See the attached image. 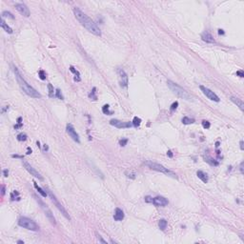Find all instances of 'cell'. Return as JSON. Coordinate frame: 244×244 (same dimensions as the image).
I'll use <instances>...</instances> for the list:
<instances>
[{"instance_id":"cell-22","label":"cell","mask_w":244,"mask_h":244,"mask_svg":"<svg viewBox=\"0 0 244 244\" xmlns=\"http://www.w3.org/2000/svg\"><path fill=\"white\" fill-rule=\"evenodd\" d=\"M48 90H49V97L51 98L55 97V90L53 89V86L51 83L48 84Z\"/></svg>"},{"instance_id":"cell-14","label":"cell","mask_w":244,"mask_h":244,"mask_svg":"<svg viewBox=\"0 0 244 244\" xmlns=\"http://www.w3.org/2000/svg\"><path fill=\"white\" fill-rule=\"evenodd\" d=\"M15 9L22 15H24L25 17H29L30 15H31V12H30L29 8L27 7L25 4H23V3H17V4H15Z\"/></svg>"},{"instance_id":"cell-18","label":"cell","mask_w":244,"mask_h":244,"mask_svg":"<svg viewBox=\"0 0 244 244\" xmlns=\"http://www.w3.org/2000/svg\"><path fill=\"white\" fill-rule=\"evenodd\" d=\"M231 100H232V102H234L241 111H243L244 104H243V101L241 100V99H239V98H237V97H235V96H232V97H231Z\"/></svg>"},{"instance_id":"cell-32","label":"cell","mask_w":244,"mask_h":244,"mask_svg":"<svg viewBox=\"0 0 244 244\" xmlns=\"http://www.w3.org/2000/svg\"><path fill=\"white\" fill-rule=\"evenodd\" d=\"M38 76H39V78L41 79V80H45L46 77H47V74H46V72L43 71V70H40L39 72H38Z\"/></svg>"},{"instance_id":"cell-1","label":"cell","mask_w":244,"mask_h":244,"mask_svg":"<svg viewBox=\"0 0 244 244\" xmlns=\"http://www.w3.org/2000/svg\"><path fill=\"white\" fill-rule=\"evenodd\" d=\"M73 14L75 15V18L80 22V24L85 28V29L96 36L101 35V31L99 27L93 22L87 15H85L79 8L74 7L73 8Z\"/></svg>"},{"instance_id":"cell-36","label":"cell","mask_w":244,"mask_h":244,"mask_svg":"<svg viewBox=\"0 0 244 244\" xmlns=\"http://www.w3.org/2000/svg\"><path fill=\"white\" fill-rule=\"evenodd\" d=\"M96 237H97V239L100 241L101 243H103V244H107V241L106 240H104L103 238H102V237H101L100 235H98V234H96Z\"/></svg>"},{"instance_id":"cell-33","label":"cell","mask_w":244,"mask_h":244,"mask_svg":"<svg viewBox=\"0 0 244 244\" xmlns=\"http://www.w3.org/2000/svg\"><path fill=\"white\" fill-rule=\"evenodd\" d=\"M202 126H203L204 129H209V128L211 127V124H210V122L207 121V120H203V121H202Z\"/></svg>"},{"instance_id":"cell-31","label":"cell","mask_w":244,"mask_h":244,"mask_svg":"<svg viewBox=\"0 0 244 244\" xmlns=\"http://www.w3.org/2000/svg\"><path fill=\"white\" fill-rule=\"evenodd\" d=\"M4 17H10L11 19H15V16L13 14H11L10 12H7V11H5V12H3L2 13V18H4Z\"/></svg>"},{"instance_id":"cell-40","label":"cell","mask_w":244,"mask_h":244,"mask_svg":"<svg viewBox=\"0 0 244 244\" xmlns=\"http://www.w3.org/2000/svg\"><path fill=\"white\" fill-rule=\"evenodd\" d=\"M12 157H14V158H23L24 157H23V156H19V155H13V156H12Z\"/></svg>"},{"instance_id":"cell-3","label":"cell","mask_w":244,"mask_h":244,"mask_svg":"<svg viewBox=\"0 0 244 244\" xmlns=\"http://www.w3.org/2000/svg\"><path fill=\"white\" fill-rule=\"evenodd\" d=\"M167 84H168V87L170 88V90L176 96H178L180 98H183L185 100H189V101L193 100V96L188 93L185 89H183L181 86H179L178 84L173 82L172 80H167Z\"/></svg>"},{"instance_id":"cell-35","label":"cell","mask_w":244,"mask_h":244,"mask_svg":"<svg viewBox=\"0 0 244 244\" xmlns=\"http://www.w3.org/2000/svg\"><path fill=\"white\" fill-rule=\"evenodd\" d=\"M178 106V102L177 101H175V102H174L172 105H171V111H174V110H176V108Z\"/></svg>"},{"instance_id":"cell-29","label":"cell","mask_w":244,"mask_h":244,"mask_svg":"<svg viewBox=\"0 0 244 244\" xmlns=\"http://www.w3.org/2000/svg\"><path fill=\"white\" fill-rule=\"evenodd\" d=\"M27 138H28V137H27V135H26V134H23V133H21V134L17 135V140H18V141H26V140H27Z\"/></svg>"},{"instance_id":"cell-39","label":"cell","mask_w":244,"mask_h":244,"mask_svg":"<svg viewBox=\"0 0 244 244\" xmlns=\"http://www.w3.org/2000/svg\"><path fill=\"white\" fill-rule=\"evenodd\" d=\"M3 174H4L5 177H8V175H9V170H8V169H5V170L3 171Z\"/></svg>"},{"instance_id":"cell-34","label":"cell","mask_w":244,"mask_h":244,"mask_svg":"<svg viewBox=\"0 0 244 244\" xmlns=\"http://www.w3.org/2000/svg\"><path fill=\"white\" fill-rule=\"evenodd\" d=\"M127 143H128V139H127V138H123V139H120V140H119V145H120L121 147L126 146V144Z\"/></svg>"},{"instance_id":"cell-7","label":"cell","mask_w":244,"mask_h":244,"mask_svg":"<svg viewBox=\"0 0 244 244\" xmlns=\"http://www.w3.org/2000/svg\"><path fill=\"white\" fill-rule=\"evenodd\" d=\"M35 197L36 198V201L39 203V205H40V207H41V209L43 210V212H44V214H45V215L47 216V218L50 220V222L52 224V225H55L56 224V221H55V218H54V216H53V214H52V212L51 211V209L49 208V206L45 203V202H43V201L41 200V198H39V197H36L35 195Z\"/></svg>"},{"instance_id":"cell-16","label":"cell","mask_w":244,"mask_h":244,"mask_svg":"<svg viewBox=\"0 0 244 244\" xmlns=\"http://www.w3.org/2000/svg\"><path fill=\"white\" fill-rule=\"evenodd\" d=\"M201 38H202L203 41H205V42H207V43H215L214 37L212 36L211 34H209L207 32H204V33L201 35Z\"/></svg>"},{"instance_id":"cell-15","label":"cell","mask_w":244,"mask_h":244,"mask_svg":"<svg viewBox=\"0 0 244 244\" xmlns=\"http://www.w3.org/2000/svg\"><path fill=\"white\" fill-rule=\"evenodd\" d=\"M114 219L116 221H121L124 219V212L120 208H116L114 215Z\"/></svg>"},{"instance_id":"cell-43","label":"cell","mask_w":244,"mask_h":244,"mask_svg":"<svg viewBox=\"0 0 244 244\" xmlns=\"http://www.w3.org/2000/svg\"><path fill=\"white\" fill-rule=\"evenodd\" d=\"M31 154H32V149L30 147H28L27 148V155H31Z\"/></svg>"},{"instance_id":"cell-30","label":"cell","mask_w":244,"mask_h":244,"mask_svg":"<svg viewBox=\"0 0 244 244\" xmlns=\"http://www.w3.org/2000/svg\"><path fill=\"white\" fill-rule=\"evenodd\" d=\"M55 97H57L58 99H60V100H63L64 99V96H63V94L61 93L60 89H55Z\"/></svg>"},{"instance_id":"cell-8","label":"cell","mask_w":244,"mask_h":244,"mask_svg":"<svg viewBox=\"0 0 244 244\" xmlns=\"http://www.w3.org/2000/svg\"><path fill=\"white\" fill-rule=\"evenodd\" d=\"M66 132L70 136V137H72V139L73 141H75L76 143H80V138H79L78 134L76 133L74 127L72 126L71 123L67 124V126H66Z\"/></svg>"},{"instance_id":"cell-45","label":"cell","mask_w":244,"mask_h":244,"mask_svg":"<svg viewBox=\"0 0 244 244\" xmlns=\"http://www.w3.org/2000/svg\"><path fill=\"white\" fill-rule=\"evenodd\" d=\"M48 150H49V147H48L47 144H45V145H44V151H48Z\"/></svg>"},{"instance_id":"cell-26","label":"cell","mask_w":244,"mask_h":244,"mask_svg":"<svg viewBox=\"0 0 244 244\" xmlns=\"http://www.w3.org/2000/svg\"><path fill=\"white\" fill-rule=\"evenodd\" d=\"M132 122H133V126H135L136 128H137V127H139V125L141 124V119H140L139 117H137V116H135Z\"/></svg>"},{"instance_id":"cell-5","label":"cell","mask_w":244,"mask_h":244,"mask_svg":"<svg viewBox=\"0 0 244 244\" xmlns=\"http://www.w3.org/2000/svg\"><path fill=\"white\" fill-rule=\"evenodd\" d=\"M45 190H46V192L48 193V195L50 196V198H51V200H52V202L54 204V206L56 207V208L59 210V212H61V214L62 215H64L65 217L68 219V220H71V217H70V215H69V214H68V212L66 211V209L63 207V205L58 201V199L56 198V196L54 195V194H52V192L51 191L50 189L48 188V187H45Z\"/></svg>"},{"instance_id":"cell-51","label":"cell","mask_w":244,"mask_h":244,"mask_svg":"<svg viewBox=\"0 0 244 244\" xmlns=\"http://www.w3.org/2000/svg\"><path fill=\"white\" fill-rule=\"evenodd\" d=\"M218 146H219V142H216L215 143V147H218Z\"/></svg>"},{"instance_id":"cell-46","label":"cell","mask_w":244,"mask_h":244,"mask_svg":"<svg viewBox=\"0 0 244 244\" xmlns=\"http://www.w3.org/2000/svg\"><path fill=\"white\" fill-rule=\"evenodd\" d=\"M240 149L241 150H243L244 148H243V141L242 140H240Z\"/></svg>"},{"instance_id":"cell-48","label":"cell","mask_w":244,"mask_h":244,"mask_svg":"<svg viewBox=\"0 0 244 244\" xmlns=\"http://www.w3.org/2000/svg\"><path fill=\"white\" fill-rule=\"evenodd\" d=\"M242 166H243V162H241V164H240V172L243 173V168H242Z\"/></svg>"},{"instance_id":"cell-6","label":"cell","mask_w":244,"mask_h":244,"mask_svg":"<svg viewBox=\"0 0 244 244\" xmlns=\"http://www.w3.org/2000/svg\"><path fill=\"white\" fill-rule=\"evenodd\" d=\"M18 225L20 227H23V228L30 230V231H34V232L39 231L38 224L29 217H20L18 220Z\"/></svg>"},{"instance_id":"cell-11","label":"cell","mask_w":244,"mask_h":244,"mask_svg":"<svg viewBox=\"0 0 244 244\" xmlns=\"http://www.w3.org/2000/svg\"><path fill=\"white\" fill-rule=\"evenodd\" d=\"M116 72H117V74H118L120 86L122 88H126V87L128 86V75H127V73L125 72L124 70H122L120 68H118L116 70Z\"/></svg>"},{"instance_id":"cell-42","label":"cell","mask_w":244,"mask_h":244,"mask_svg":"<svg viewBox=\"0 0 244 244\" xmlns=\"http://www.w3.org/2000/svg\"><path fill=\"white\" fill-rule=\"evenodd\" d=\"M167 155H168V157H171V158L173 157V153H172L171 150H169V151L167 152Z\"/></svg>"},{"instance_id":"cell-41","label":"cell","mask_w":244,"mask_h":244,"mask_svg":"<svg viewBox=\"0 0 244 244\" xmlns=\"http://www.w3.org/2000/svg\"><path fill=\"white\" fill-rule=\"evenodd\" d=\"M5 191H6L5 186H4V185H2V189H1V194H2V195H5Z\"/></svg>"},{"instance_id":"cell-4","label":"cell","mask_w":244,"mask_h":244,"mask_svg":"<svg viewBox=\"0 0 244 244\" xmlns=\"http://www.w3.org/2000/svg\"><path fill=\"white\" fill-rule=\"evenodd\" d=\"M144 165H146L148 168H150L154 171H157V172H160L162 174H165L166 175H169V176H172L174 178H177V175L175 173H174L173 171L169 170L168 168L164 167L163 165L161 164H158V163H156V162H153L152 160H146L144 161Z\"/></svg>"},{"instance_id":"cell-50","label":"cell","mask_w":244,"mask_h":244,"mask_svg":"<svg viewBox=\"0 0 244 244\" xmlns=\"http://www.w3.org/2000/svg\"><path fill=\"white\" fill-rule=\"evenodd\" d=\"M36 144H37V146L40 148V143H39V141H36Z\"/></svg>"},{"instance_id":"cell-13","label":"cell","mask_w":244,"mask_h":244,"mask_svg":"<svg viewBox=\"0 0 244 244\" xmlns=\"http://www.w3.org/2000/svg\"><path fill=\"white\" fill-rule=\"evenodd\" d=\"M153 204L157 207H164L169 204V201L164 196H156L153 198Z\"/></svg>"},{"instance_id":"cell-12","label":"cell","mask_w":244,"mask_h":244,"mask_svg":"<svg viewBox=\"0 0 244 244\" xmlns=\"http://www.w3.org/2000/svg\"><path fill=\"white\" fill-rule=\"evenodd\" d=\"M110 124L112 126H115L118 129H127V128H131L133 126V122H123L120 121L118 119H112L110 121Z\"/></svg>"},{"instance_id":"cell-19","label":"cell","mask_w":244,"mask_h":244,"mask_svg":"<svg viewBox=\"0 0 244 244\" xmlns=\"http://www.w3.org/2000/svg\"><path fill=\"white\" fill-rule=\"evenodd\" d=\"M1 28L4 30L6 33H8V34H13V32H14L13 29H12V28H11L8 24H6V22L4 21V19H3V18L1 19Z\"/></svg>"},{"instance_id":"cell-21","label":"cell","mask_w":244,"mask_h":244,"mask_svg":"<svg viewBox=\"0 0 244 244\" xmlns=\"http://www.w3.org/2000/svg\"><path fill=\"white\" fill-rule=\"evenodd\" d=\"M34 186L35 187V189H36V190H37V192H38L39 194H41V195H42L43 197H46V196L48 195V193L46 192V190H45V189H42L41 187H39V186H38L36 182H34Z\"/></svg>"},{"instance_id":"cell-44","label":"cell","mask_w":244,"mask_h":244,"mask_svg":"<svg viewBox=\"0 0 244 244\" xmlns=\"http://www.w3.org/2000/svg\"><path fill=\"white\" fill-rule=\"evenodd\" d=\"M22 124H17V125H15V129H18V128H21Z\"/></svg>"},{"instance_id":"cell-17","label":"cell","mask_w":244,"mask_h":244,"mask_svg":"<svg viewBox=\"0 0 244 244\" xmlns=\"http://www.w3.org/2000/svg\"><path fill=\"white\" fill-rule=\"evenodd\" d=\"M196 175H197V177H198L202 182H204V183H207V182H208V180H209L208 174H207L206 173H204L203 171H197V172H196Z\"/></svg>"},{"instance_id":"cell-27","label":"cell","mask_w":244,"mask_h":244,"mask_svg":"<svg viewBox=\"0 0 244 244\" xmlns=\"http://www.w3.org/2000/svg\"><path fill=\"white\" fill-rule=\"evenodd\" d=\"M205 161L208 162L209 164H211V165H213V166H218V164H219L217 161H215V159H213L212 157H206L205 158Z\"/></svg>"},{"instance_id":"cell-38","label":"cell","mask_w":244,"mask_h":244,"mask_svg":"<svg viewBox=\"0 0 244 244\" xmlns=\"http://www.w3.org/2000/svg\"><path fill=\"white\" fill-rule=\"evenodd\" d=\"M237 75H238L239 77H244L243 71H238V72H237Z\"/></svg>"},{"instance_id":"cell-37","label":"cell","mask_w":244,"mask_h":244,"mask_svg":"<svg viewBox=\"0 0 244 244\" xmlns=\"http://www.w3.org/2000/svg\"><path fill=\"white\" fill-rule=\"evenodd\" d=\"M153 198L154 197H152V196H145V201L147 202V203H153Z\"/></svg>"},{"instance_id":"cell-9","label":"cell","mask_w":244,"mask_h":244,"mask_svg":"<svg viewBox=\"0 0 244 244\" xmlns=\"http://www.w3.org/2000/svg\"><path fill=\"white\" fill-rule=\"evenodd\" d=\"M199 88H200V90L202 91V93H204L210 100L215 101V102H219V100H220L219 97H218L213 91H211L209 88H207V87H205V86H202V85H200Z\"/></svg>"},{"instance_id":"cell-2","label":"cell","mask_w":244,"mask_h":244,"mask_svg":"<svg viewBox=\"0 0 244 244\" xmlns=\"http://www.w3.org/2000/svg\"><path fill=\"white\" fill-rule=\"evenodd\" d=\"M14 72H15V78L17 80V83L19 84L21 90L24 93H26L27 95L33 97V98H41V94L38 93L35 88H33V87L31 86L25 79L23 78V76L20 74V72H18V70H17L16 67H14Z\"/></svg>"},{"instance_id":"cell-10","label":"cell","mask_w":244,"mask_h":244,"mask_svg":"<svg viewBox=\"0 0 244 244\" xmlns=\"http://www.w3.org/2000/svg\"><path fill=\"white\" fill-rule=\"evenodd\" d=\"M23 166H24V168L31 174V175H33V176H35V177H36V178H38V179H40V180H43V177L41 176V174L37 172L35 169L30 164L29 162H27L26 160H23Z\"/></svg>"},{"instance_id":"cell-24","label":"cell","mask_w":244,"mask_h":244,"mask_svg":"<svg viewBox=\"0 0 244 244\" xmlns=\"http://www.w3.org/2000/svg\"><path fill=\"white\" fill-rule=\"evenodd\" d=\"M182 123L185 124V125H189V124H193L194 123V118H190L188 116H184L182 118Z\"/></svg>"},{"instance_id":"cell-25","label":"cell","mask_w":244,"mask_h":244,"mask_svg":"<svg viewBox=\"0 0 244 244\" xmlns=\"http://www.w3.org/2000/svg\"><path fill=\"white\" fill-rule=\"evenodd\" d=\"M89 97L92 98L93 100H96L97 99V96H96V88L93 87V90L91 91V93H89Z\"/></svg>"},{"instance_id":"cell-20","label":"cell","mask_w":244,"mask_h":244,"mask_svg":"<svg viewBox=\"0 0 244 244\" xmlns=\"http://www.w3.org/2000/svg\"><path fill=\"white\" fill-rule=\"evenodd\" d=\"M70 71L72 72H73L74 73V81H77V82H79L80 80H81V78H80V73H79V72L73 67V66H70Z\"/></svg>"},{"instance_id":"cell-49","label":"cell","mask_w":244,"mask_h":244,"mask_svg":"<svg viewBox=\"0 0 244 244\" xmlns=\"http://www.w3.org/2000/svg\"><path fill=\"white\" fill-rule=\"evenodd\" d=\"M17 243H20V244H24V241H23V240H18V241H17Z\"/></svg>"},{"instance_id":"cell-28","label":"cell","mask_w":244,"mask_h":244,"mask_svg":"<svg viewBox=\"0 0 244 244\" xmlns=\"http://www.w3.org/2000/svg\"><path fill=\"white\" fill-rule=\"evenodd\" d=\"M109 105H104L103 107H102V113L104 114V115H112L113 113L112 112H110V110H109Z\"/></svg>"},{"instance_id":"cell-47","label":"cell","mask_w":244,"mask_h":244,"mask_svg":"<svg viewBox=\"0 0 244 244\" xmlns=\"http://www.w3.org/2000/svg\"><path fill=\"white\" fill-rule=\"evenodd\" d=\"M218 34H219V35H224V32H223V30H221V29L218 30Z\"/></svg>"},{"instance_id":"cell-23","label":"cell","mask_w":244,"mask_h":244,"mask_svg":"<svg viewBox=\"0 0 244 244\" xmlns=\"http://www.w3.org/2000/svg\"><path fill=\"white\" fill-rule=\"evenodd\" d=\"M167 220L164 219V218H162V219H160L159 220V222H158V226H159V229L162 230V231H164L166 229V227H167Z\"/></svg>"}]
</instances>
